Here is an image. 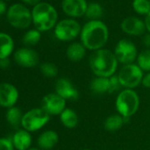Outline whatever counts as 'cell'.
<instances>
[{
    "label": "cell",
    "instance_id": "obj_1",
    "mask_svg": "<svg viewBox=\"0 0 150 150\" xmlns=\"http://www.w3.org/2000/svg\"><path fill=\"white\" fill-rule=\"evenodd\" d=\"M109 28L102 20H88L81 27L80 41L84 47L95 51L106 45L109 40Z\"/></svg>",
    "mask_w": 150,
    "mask_h": 150
},
{
    "label": "cell",
    "instance_id": "obj_2",
    "mask_svg": "<svg viewBox=\"0 0 150 150\" xmlns=\"http://www.w3.org/2000/svg\"><path fill=\"white\" fill-rule=\"evenodd\" d=\"M118 60L113 52L106 48H101L89 56V66L93 73L97 76L111 77L118 68Z\"/></svg>",
    "mask_w": 150,
    "mask_h": 150
},
{
    "label": "cell",
    "instance_id": "obj_3",
    "mask_svg": "<svg viewBox=\"0 0 150 150\" xmlns=\"http://www.w3.org/2000/svg\"><path fill=\"white\" fill-rule=\"evenodd\" d=\"M33 25L35 29L42 32H47L55 28L58 14L56 8L50 3L41 2L31 10Z\"/></svg>",
    "mask_w": 150,
    "mask_h": 150
},
{
    "label": "cell",
    "instance_id": "obj_4",
    "mask_svg": "<svg viewBox=\"0 0 150 150\" xmlns=\"http://www.w3.org/2000/svg\"><path fill=\"white\" fill-rule=\"evenodd\" d=\"M6 18L8 23L16 29H27L33 24L31 11L26 4L20 3H15L8 8Z\"/></svg>",
    "mask_w": 150,
    "mask_h": 150
},
{
    "label": "cell",
    "instance_id": "obj_5",
    "mask_svg": "<svg viewBox=\"0 0 150 150\" xmlns=\"http://www.w3.org/2000/svg\"><path fill=\"white\" fill-rule=\"evenodd\" d=\"M139 105V97L137 93L131 89H126L121 91V93L118 96L116 101L117 110L123 117L131 118V116L137 112Z\"/></svg>",
    "mask_w": 150,
    "mask_h": 150
},
{
    "label": "cell",
    "instance_id": "obj_6",
    "mask_svg": "<svg viewBox=\"0 0 150 150\" xmlns=\"http://www.w3.org/2000/svg\"><path fill=\"white\" fill-rule=\"evenodd\" d=\"M81 31L80 24L72 18L58 21L54 28V35L60 41H71L76 39Z\"/></svg>",
    "mask_w": 150,
    "mask_h": 150
},
{
    "label": "cell",
    "instance_id": "obj_7",
    "mask_svg": "<svg viewBox=\"0 0 150 150\" xmlns=\"http://www.w3.org/2000/svg\"><path fill=\"white\" fill-rule=\"evenodd\" d=\"M50 114L42 108H34L23 114L21 127L30 132H35L44 127L50 120Z\"/></svg>",
    "mask_w": 150,
    "mask_h": 150
},
{
    "label": "cell",
    "instance_id": "obj_8",
    "mask_svg": "<svg viewBox=\"0 0 150 150\" xmlns=\"http://www.w3.org/2000/svg\"><path fill=\"white\" fill-rule=\"evenodd\" d=\"M118 76L121 86L127 89H133L142 82L143 73L142 69L138 65L131 63L124 65Z\"/></svg>",
    "mask_w": 150,
    "mask_h": 150
},
{
    "label": "cell",
    "instance_id": "obj_9",
    "mask_svg": "<svg viewBox=\"0 0 150 150\" xmlns=\"http://www.w3.org/2000/svg\"><path fill=\"white\" fill-rule=\"evenodd\" d=\"M114 54L118 62L124 65L133 63L138 57V51L135 44L126 39L118 40L115 47Z\"/></svg>",
    "mask_w": 150,
    "mask_h": 150
},
{
    "label": "cell",
    "instance_id": "obj_10",
    "mask_svg": "<svg viewBox=\"0 0 150 150\" xmlns=\"http://www.w3.org/2000/svg\"><path fill=\"white\" fill-rule=\"evenodd\" d=\"M15 62L23 68H33L39 62V55L34 49L29 47H20L13 54Z\"/></svg>",
    "mask_w": 150,
    "mask_h": 150
},
{
    "label": "cell",
    "instance_id": "obj_11",
    "mask_svg": "<svg viewBox=\"0 0 150 150\" xmlns=\"http://www.w3.org/2000/svg\"><path fill=\"white\" fill-rule=\"evenodd\" d=\"M42 108L50 115L61 114L65 108V99L57 93L48 94L42 100Z\"/></svg>",
    "mask_w": 150,
    "mask_h": 150
},
{
    "label": "cell",
    "instance_id": "obj_12",
    "mask_svg": "<svg viewBox=\"0 0 150 150\" xmlns=\"http://www.w3.org/2000/svg\"><path fill=\"white\" fill-rule=\"evenodd\" d=\"M120 28L125 33L137 37L142 36L147 31L145 22L134 16L125 18L120 24Z\"/></svg>",
    "mask_w": 150,
    "mask_h": 150
},
{
    "label": "cell",
    "instance_id": "obj_13",
    "mask_svg": "<svg viewBox=\"0 0 150 150\" xmlns=\"http://www.w3.org/2000/svg\"><path fill=\"white\" fill-rule=\"evenodd\" d=\"M88 5V4L86 0H62L61 2L62 11L72 18L85 16Z\"/></svg>",
    "mask_w": 150,
    "mask_h": 150
},
{
    "label": "cell",
    "instance_id": "obj_14",
    "mask_svg": "<svg viewBox=\"0 0 150 150\" xmlns=\"http://www.w3.org/2000/svg\"><path fill=\"white\" fill-rule=\"evenodd\" d=\"M19 98L17 88L9 83H0V106L10 108L14 106Z\"/></svg>",
    "mask_w": 150,
    "mask_h": 150
},
{
    "label": "cell",
    "instance_id": "obj_15",
    "mask_svg": "<svg viewBox=\"0 0 150 150\" xmlns=\"http://www.w3.org/2000/svg\"><path fill=\"white\" fill-rule=\"evenodd\" d=\"M56 93L67 100H76L79 98L78 91L73 87L70 80L66 78H60L57 81L55 85Z\"/></svg>",
    "mask_w": 150,
    "mask_h": 150
},
{
    "label": "cell",
    "instance_id": "obj_16",
    "mask_svg": "<svg viewBox=\"0 0 150 150\" xmlns=\"http://www.w3.org/2000/svg\"><path fill=\"white\" fill-rule=\"evenodd\" d=\"M14 149L17 150H27L30 149L32 138L28 131L25 129H18L11 137Z\"/></svg>",
    "mask_w": 150,
    "mask_h": 150
},
{
    "label": "cell",
    "instance_id": "obj_17",
    "mask_svg": "<svg viewBox=\"0 0 150 150\" xmlns=\"http://www.w3.org/2000/svg\"><path fill=\"white\" fill-rule=\"evenodd\" d=\"M58 142V135L52 130H48L41 134L37 139V144L41 149L49 150L53 149Z\"/></svg>",
    "mask_w": 150,
    "mask_h": 150
},
{
    "label": "cell",
    "instance_id": "obj_18",
    "mask_svg": "<svg viewBox=\"0 0 150 150\" xmlns=\"http://www.w3.org/2000/svg\"><path fill=\"white\" fill-rule=\"evenodd\" d=\"M86 49L81 42H72L66 49V56L72 62H80L85 57Z\"/></svg>",
    "mask_w": 150,
    "mask_h": 150
},
{
    "label": "cell",
    "instance_id": "obj_19",
    "mask_svg": "<svg viewBox=\"0 0 150 150\" xmlns=\"http://www.w3.org/2000/svg\"><path fill=\"white\" fill-rule=\"evenodd\" d=\"M14 49V41L8 33L0 32V59L9 57Z\"/></svg>",
    "mask_w": 150,
    "mask_h": 150
},
{
    "label": "cell",
    "instance_id": "obj_20",
    "mask_svg": "<svg viewBox=\"0 0 150 150\" xmlns=\"http://www.w3.org/2000/svg\"><path fill=\"white\" fill-rule=\"evenodd\" d=\"M90 90L94 94L103 95L109 92L110 90V78L97 76L90 83Z\"/></svg>",
    "mask_w": 150,
    "mask_h": 150
},
{
    "label": "cell",
    "instance_id": "obj_21",
    "mask_svg": "<svg viewBox=\"0 0 150 150\" xmlns=\"http://www.w3.org/2000/svg\"><path fill=\"white\" fill-rule=\"evenodd\" d=\"M22 117L23 114L19 107L16 106L10 107L6 112V120L15 129H18L19 125H21Z\"/></svg>",
    "mask_w": 150,
    "mask_h": 150
},
{
    "label": "cell",
    "instance_id": "obj_22",
    "mask_svg": "<svg viewBox=\"0 0 150 150\" xmlns=\"http://www.w3.org/2000/svg\"><path fill=\"white\" fill-rule=\"evenodd\" d=\"M60 120L62 124L68 128L75 127L79 122L76 112L71 109H65L63 111V112L60 114Z\"/></svg>",
    "mask_w": 150,
    "mask_h": 150
},
{
    "label": "cell",
    "instance_id": "obj_23",
    "mask_svg": "<svg viewBox=\"0 0 150 150\" xmlns=\"http://www.w3.org/2000/svg\"><path fill=\"white\" fill-rule=\"evenodd\" d=\"M103 16V8L98 3H89L86 11L85 17L88 20H100Z\"/></svg>",
    "mask_w": 150,
    "mask_h": 150
},
{
    "label": "cell",
    "instance_id": "obj_24",
    "mask_svg": "<svg viewBox=\"0 0 150 150\" xmlns=\"http://www.w3.org/2000/svg\"><path fill=\"white\" fill-rule=\"evenodd\" d=\"M41 39H42V33L34 28V29H30L24 33L22 37V42L24 45L27 47H32L38 44Z\"/></svg>",
    "mask_w": 150,
    "mask_h": 150
},
{
    "label": "cell",
    "instance_id": "obj_25",
    "mask_svg": "<svg viewBox=\"0 0 150 150\" xmlns=\"http://www.w3.org/2000/svg\"><path fill=\"white\" fill-rule=\"evenodd\" d=\"M124 123L125 122H124L123 116H120L118 114H114L107 118V120L104 122V127L107 131L115 132L119 130L123 127Z\"/></svg>",
    "mask_w": 150,
    "mask_h": 150
},
{
    "label": "cell",
    "instance_id": "obj_26",
    "mask_svg": "<svg viewBox=\"0 0 150 150\" xmlns=\"http://www.w3.org/2000/svg\"><path fill=\"white\" fill-rule=\"evenodd\" d=\"M132 6L133 11L141 16L146 17L150 12L149 0H133Z\"/></svg>",
    "mask_w": 150,
    "mask_h": 150
},
{
    "label": "cell",
    "instance_id": "obj_27",
    "mask_svg": "<svg viewBox=\"0 0 150 150\" xmlns=\"http://www.w3.org/2000/svg\"><path fill=\"white\" fill-rule=\"evenodd\" d=\"M138 66L144 71H150V49L147 48L138 54Z\"/></svg>",
    "mask_w": 150,
    "mask_h": 150
},
{
    "label": "cell",
    "instance_id": "obj_28",
    "mask_svg": "<svg viewBox=\"0 0 150 150\" xmlns=\"http://www.w3.org/2000/svg\"><path fill=\"white\" fill-rule=\"evenodd\" d=\"M41 72L47 77H55L58 73V69L56 64L52 62H44L40 66Z\"/></svg>",
    "mask_w": 150,
    "mask_h": 150
},
{
    "label": "cell",
    "instance_id": "obj_29",
    "mask_svg": "<svg viewBox=\"0 0 150 150\" xmlns=\"http://www.w3.org/2000/svg\"><path fill=\"white\" fill-rule=\"evenodd\" d=\"M121 86V83L119 82L118 76H112L110 78V90H109V93H113L116 92L118 90H119Z\"/></svg>",
    "mask_w": 150,
    "mask_h": 150
},
{
    "label": "cell",
    "instance_id": "obj_30",
    "mask_svg": "<svg viewBox=\"0 0 150 150\" xmlns=\"http://www.w3.org/2000/svg\"><path fill=\"white\" fill-rule=\"evenodd\" d=\"M11 138H0V150H13Z\"/></svg>",
    "mask_w": 150,
    "mask_h": 150
},
{
    "label": "cell",
    "instance_id": "obj_31",
    "mask_svg": "<svg viewBox=\"0 0 150 150\" xmlns=\"http://www.w3.org/2000/svg\"><path fill=\"white\" fill-rule=\"evenodd\" d=\"M10 64H11V61H10L9 57L0 59V69H6L10 67Z\"/></svg>",
    "mask_w": 150,
    "mask_h": 150
},
{
    "label": "cell",
    "instance_id": "obj_32",
    "mask_svg": "<svg viewBox=\"0 0 150 150\" xmlns=\"http://www.w3.org/2000/svg\"><path fill=\"white\" fill-rule=\"evenodd\" d=\"M7 5L4 0H0V16H3L4 14H6L7 12Z\"/></svg>",
    "mask_w": 150,
    "mask_h": 150
},
{
    "label": "cell",
    "instance_id": "obj_33",
    "mask_svg": "<svg viewBox=\"0 0 150 150\" xmlns=\"http://www.w3.org/2000/svg\"><path fill=\"white\" fill-rule=\"evenodd\" d=\"M22 3L26 5H30V6H35L36 4H38L39 3H41V0H21Z\"/></svg>",
    "mask_w": 150,
    "mask_h": 150
},
{
    "label": "cell",
    "instance_id": "obj_34",
    "mask_svg": "<svg viewBox=\"0 0 150 150\" xmlns=\"http://www.w3.org/2000/svg\"><path fill=\"white\" fill-rule=\"evenodd\" d=\"M142 84L147 87V88H150V71L149 73H148L142 79Z\"/></svg>",
    "mask_w": 150,
    "mask_h": 150
},
{
    "label": "cell",
    "instance_id": "obj_35",
    "mask_svg": "<svg viewBox=\"0 0 150 150\" xmlns=\"http://www.w3.org/2000/svg\"><path fill=\"white\" fill-rule=\"evenodd\" d=\"M143 44L147 48L150 49V33H147L143 36Z\"/></svg>",
    "mask_w": 150,
    "mask_h": 150
},
{
    "label": "cell",
    "instance_id": "obj_36",
    "mask_svg": "<svg viewBox=\"0 0 150 150\" xmlns=\"http://www.w3.org/2000/svg\"><path fill=\"white\" fill-rule=\"evenodd\" d=\"M144 22H145V25H146V29H147V31L150 33V12L145 17Z\"/></svg>",
    "mask_w": 150,
    "mask_h": 150
},
{
    "label": "cell",
    "instance_id": "obj_37",
    "mask_svg": "<svg viewBox=\"0 0 150 150\" xmlns=\"http://www.w3.org/2000/svg\"><path fill=\"white\" fill-rule=\"evenodd\" d=\"M27 150H41L40 149H36V148H30V149H28Z\"/></svg>",
    "mask_w": 150,
    "mask_h": 150
},
{
    "label": "cell",
    "instance_id": "obj_38",
    "mask_svg": "<svg viewBox=\"0 0 150 150\" xmlns=\"http://www.w3.org/2000/svg\"><path fill=\"white\" fill-rule=\"evenodd\" d=\"M4 1H10V0H4Z\"/></svg>",
    "mask_w": 150,
    "mask_h": 150
},
{
    "label": "cell",
    "instance_id": "obj_39",
    "mask_svg": "<svg viewBox=\"0 0 150 150\" xmlns=\"http://www.w3.org/2000/svg\"><path fill=\"white\" fill-rule=\"evenodd\" d=\"M83 150H90V149H83Z\"/></svg>",
    "mask_w": 150,
    "mask_h": 150
},
{
    "label": "cell",
    "instance_id": "obj_40",
    "mask_svg": "<svg viewBox=\"0 0 150 150\" xmlns=\"http://www.w3.org/2000/svg\"><path fill=\"white\" fill-rule=\"evenodd\" d=\"M149 2H150V0H149Z\"/></svg>",
    "mask_w": 150,
    "mask_h": 150
}]
</instances>
